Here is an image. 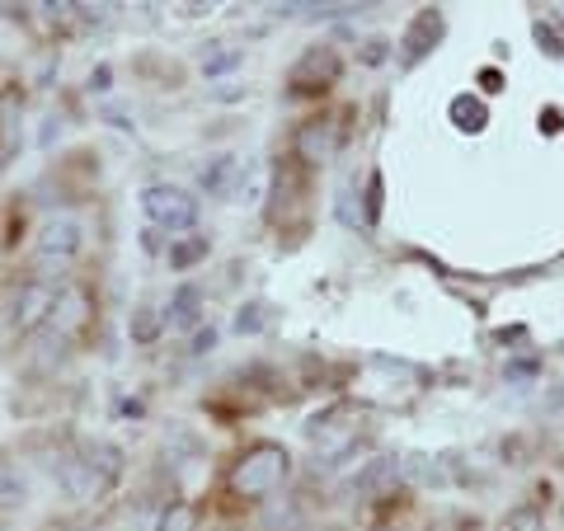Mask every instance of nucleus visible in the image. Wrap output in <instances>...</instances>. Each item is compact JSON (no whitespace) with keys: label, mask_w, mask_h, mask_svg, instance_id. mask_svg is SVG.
<instances>
[{"label":"nucleus","mask_w":564,"mask_h":531,"mask_svg":"<svg viewBox=\"0 0 564 531\" xmlns=\"http://www.w3.org/2000/svg\"><path fill=\"white\" fill-rule=\"evenodd\" d=\"M141 212L151 217V226L180 236V231H193V221H198V198L180 184H151L141 193Z\"/></svg>","instance_id":"nucleus-2"},{"label":"nucleus","mask_w":564,"mask_h":531,"mask_svg":"<svg viewBox=\"0 0 564 531\" xmlns=\"http://www.w3.org/2000/svg\"><path fill=\"white\" fill-rule=\"evenodd\" d=\"M62 489L70 494V499L90 503V499H99V494L109 489V485H104L99 475L90 470V462H85V456L76 452V456H66V466H62Z\"/></svg>","instance_id":"nucleus-10"},{"label":"nucleus","mask_w":564,"mask_h":531,"mask_svg":"<svg viewBox=\"0 0 564 531\" xmlns=\"http://www.w3.org/2000/svg\"><path fill=\"white\" fill-rule=\"evenodd\" d=\"M20 113H24L20 90L0 95V161H10V155L20 151Z\"/></svg>","instance_id":"nucleus-12"},{"label":"nucleus","mask_w":564,"mask_h":531,"mask_svg":"<svg viewBox=\"0 0 564 531\" xmlns=\"http://www.w3.org/2000/svg\"><path fill=\"white\" fill-rule=\"evenodd\" d=\"M165 329H203V292L180 288L165 306Z\"/></svg>","instance_id":"nucleus-11"},{"label":"nucleus","mask_w":564,"mask_h":531,"mask_svg":"<svg viewBox=\"0 0 564 531\" xmlns=\"http://www.w3.org/2000/svg\"><path fill=\"white\" fill-rule=\"evenodd\" d=\"M532 33H536V43H541V52H551V57H555V62H564V39H560V33H555L551 24H545V20H536V24H532Z\"/></svg>","instance_id":"nucleus-22"},{"label":"nucleus","mask_w":564,"mask_h":531,"mask_svg":"<svg viewBox=\"0 0 564 531\" xmlns=\"http://www.w3.org/2000/svg\"><path fill=\"white\" fill-rule=\"evenodd\" d=\"M443 14L437 10H419L410 29H404V39H400V66H419L429 52L437 47V39H443Z\"/></svg>","instance_id":"nucleus-7"},{"label":"nucleus","mask_w":564,"mask_h":531,"mask_svg":"<svg viewBox=\"0 0 564 531\" xmlns=\"http://www.w3.org/2000/svg\"><path fill=\"white\" fill-rule=\"evenodd\" d=\"M109 80H113V71H109V66H95V71H90V90H95V95L109 90Z\"/></svg>","instance_id":"nucleus-26"},{"label":"nucleus","mask_w":564,"mask_h":531,"mask_svg":"<svg viewBox=\"0 0 564 531\" xmlns=\"http://www.w3.org/2000/svg\"><path fill=\"white\" fill-rule=\"evenodd\" d=\"M240 161H231V155H212V161L198 170V184L212 193V198H236L240 193Z\"/></svg>","instance_id":"nucleus-9"},{"label":"nucleus","mask_w":564,"mask_h":531,"mask_svg":"<svg viewBox=\"0 0 564 531\" xmlns=\"http://www.w3.org/2000/svg\"><path fill=\"white\" fill-rule=\"evenodd\" d=\"M377 217H381V174L367 180V226H377Z\"/></svg>","instance_id":"nucleus-24"},{"label":"nucleus","mask_w":564,"mask_h":531,"mask_svg":"<svg viewBox=\"0 0 564 531\" xmlns=\"http://www.w3.org/2000/svg\"><path fill=\"white\" fill-rule=\"evenodd\" d=\"M212 348H217V329H212V325L207 329H193V348H188L193 358H203V353H212Z\"/></svg>","instance_id":"nucleus-25"},{"label":"nucleus","mask_w":564,"mask_h":531,"mask_svg":"<svg viewBox=\"0 0 564 531\" xmlns=\"http://www.w3.org/2000/svg\"><path fill=\"white\" fill-rule=\"evenodd\" d=\"M480 85H485V95H499V90H503V76L489 66V71H480Z\"/></svg>","instance_id":"nucleus-27"},{"label":"nucleus","mask_w":564,"mask_h":531,"mask_svg":"<svg viewBox=\"0 0 564 531\" xmlns=\"http://www.w3.org/2000/svg\"><path fill=\"white\" fill-rule=\"evenodd\" d=\"M292 475V456L278 442H259L231 466V494L236 499H269L273 489H282V480Z\"/></svg>","instance_id":"nucleus-1"},{"label":"nucleus","mask_w":564,"mask_h":531,"mask_svg":"<svg viewBox=\"0 0 564 531\" xmlns=\"http://www.w3.org/2000/svg\"><path fill=\"white\" fill-rule=\"evenodd\" d=\"M400 462H395V456H377V462H367V470L358 475V485H352V489H358V494H391L395 485H400Z\"/></svg>","instance_id":"nucleus-13"},{"label":"nucleus","mask_w":564,"mask_h":531,"mask_svg":"<svg viewBox=\"0 0 564 531\" xmlns=\"http://www.w3.org/2000/svg\"><path fill=\"white\" fill-rule=\"evenodd\" d=\"M57 296H62V288H52V282H43V278H29L10 301V329L14 334L43 329L52 321V311H57Z\"/></svg>","instance_id":"nucleus-3"},{"label":"nucleus","mask_w":564,"mask_h":531,"mask_svg":"<svg viewBox=\"0 0 564 531\" xmlns=\"http://www.w3.org/2000/svg\"><path fill=\"white\" fill-rule=\"evenodd\" d=\"M236 62H240V52H212V57L203 52V76H221V71H231Z\"/></svg>","instance_id":"nucleus-23"},{"label":"nucleus","mask_w":564,"mask_h":531,"mask_svg":"<svg viewBox=\"0 0 564 531\" xmlns=\"http://www.w3.org/2000/svg\"><path fill=\"white\" fill-rule=\"evenodd\" d=\"M80 456H85V462H90V470L99 475V480L104 485H118V475H122V452L113 447V442H85V447H80Z\"/></svg>","instance_id":"nucleus-14"},{"label":"nucleus","mask_w":564,"mask_h":531,"mask_svg":"<svg viewBox=\"0 0 564 531\" xmlns=\"http://www.w3.org/2000/svg\"><path fill=\"white\" fill-rule=\"evenodd\" d=\"M161 329H165V311H155V306H137L132 311V321H128V334H132V344H155L161 339Z\"/></svg>","instance_id":"nucleus-17"},{"label":"nucleus","mask_w":564,"mask_h":531,"mask_svg":"<svg viewBox=\"0 0 564 531\" xmlns=\"http://www.w3.org/2000/svg\"><path fill=\"white\" fill-rule=\"evenodd\" d=\"M503 531H545V518L536 508H513L503 518Z\"/></svg>","instance_id":"nucleus-21"},{"label":"nucleus","mask_w":564,"mask_h":531,"mask_svg":"<svg viewBox=\"0 0 564 531\" xmlns=\"http://www.w3.org/2000/svg\"><path fill=\"white\" fill-rule=\"evenodd\" d=\"M560 400H564V391H560Z\"/></svg>","instance_id":"nucleus-29"},{"label":"nucleus","mask_w":564,"mask_h":531,"mask_svg":"<svg viewBox=\"0 0 564 531\" xmlns=\"http://www.w3.org/2000/svg\"><path fill=\"white\" fill-rule=\"evenodd\" d=\"M263 325H269V306H263V301H250V306L236 311V334H240V339H245V334H259Z\"/></svg>","instance_id":"nucleus-20"},{"label":"nucleus","mask_w":564,"mask_h":531,"mask_svg":"<svg viewBox=\"0 0 564 531\" xmlns=\"http://www.w3.org/2000/svg\"><path fill=\"white\" fill-rule=\"evenodd\" d=\"M334 155H339V122L334 118H311L296 128V161L302 165L321 170L334 161Z\"/></svg>","instance_id":"nucleus-5"},{"label":"nucleus","mask_w":564,"mask_h":531,"mask_svg":"<svg viewBox=\"0 0 564 531\" xmlns=\"http://www.w3.org/2000/svg\"><path fill=\"white\" fill-rule=\"evenodd\" d=\"M29 499V480L14 462H0V508H20Z\"/></svg>","instance_id":"nucleus-18"},{"label":"nucleus","mask_w":564,"mask_h":531,"mask_svg":"<svg viewBox=\"0 0 564 531\" xmlns=\"http://www.w3.org/2000/svg\"><path fill=\"white\" fill-rule=\"evenodd\" d=\"M541 128H545V132H560V109H545V113H541Z\"/></svg>","instance_id":"nucleus-28"},{"label":"nucleus","mask_w":564,"mask_h":531,"mask_svg":"<svg viewBox=\"0 0 564 531\" xmlns=\"http://www.w3.org/2000/svg\"><path fill=\"white\" fill-rule=\"evenodd\" d=\"M339 71H344V62H339V52H334L329 43L306 47V52H302V62L292 66V90H296V95L329 90V85L339 80Z\"/></svg>","instance_id":"nucleus-4"},{"label":"nucleus","mask_w":564,"mask_h":531,"mask_svg":"<svg viewBox=\"0 0 564 531\" xmlns=\"http://www.w3.org/2000/svg\"><path fill=\"white\" fill-rule=\"evenodd\" d=\"M165 259H170V269H174V273H188L193 263H203V259H207V236H174Z\"/></svg>","instance_id":"nucleus-16"},{"label":"nucleus","mask_w":564,"mask_h":531,"mask_svg":"<svg viewBox=\"0 0 564 531\" xmlns=\"http://www.w3.org/2000/svg\"><path fill=\"white\" fill-rule=\"evenodd\" d=\"M90 321H95V311H90V292H85V288H62L57 311H52L57 339H76V334L90 329Z\"/></svg>","instance_id":"nucleus-8"},{"label":"nucleus","mask_w":564,"mask_h":531,"mask_svg":"<svg viewBox=\"0 0 564 531\" xmlns=\"http://www.w3.org/2000/svg\"><path fill=\"white\" fill-rule=\"evenodd\" d=\"M80 245H85V226H80V217H47L43 226H39V259H57V263H66V259H76L80 254Z\"/></svg>","instance_id":"nucleus-6"},{"label":"nucleus","mask_w":564,"mask_h":531,"mask_svg":"<svg viewBox=\"0 0 564 531\" xmlns=\"http://www.w3.org/2000/svg\"><path fill=\"white\" fill-rule=\"evenodd\" d=\"M155 531H198V508L193 503H170L165 512H161V522H155Z\"/></svg>","instance_id":"nucleus-19"},{"label":"nucleus","mask_w":564,"mask_h":531,"mask_svg":"<svg viewBox=\"0 0 564 531\" xmlns=\"http://www.w3.org/2000/svg\"><path fill=\"white\" fill-rule=\"evenodd\" d=\"M447 113L456 122V132H485V122H489V109H485V99H475V95H456L447 104Z\"/></svg>","instance_id":"nucleus-15"}]
</instances>
